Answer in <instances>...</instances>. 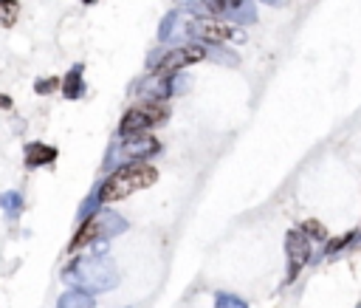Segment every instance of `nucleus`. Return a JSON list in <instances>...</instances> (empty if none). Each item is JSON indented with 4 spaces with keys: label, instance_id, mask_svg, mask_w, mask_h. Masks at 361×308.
I'll return each mask as SVG.
<instances>
[{
    "label": "nucleus",
    "instance_id": "f257e3e1",
    "mask_svg": "<svg viewBox=\"0 0 361 308\" xmlns=\"http://www.w3.org/2000/svg\"><path fill=\"white\" fill-rule=\"evenodd\" d=\"M158 181V170L147 161H130L119 170H113L110 179H105V184L96 193V204H113V201H124L127 195L147 190Z\"/></svg>",
    "mask_w": 361,
    "mask_h": 308
},
{
    "label": "nucleus",
    "instance_id": "f03ea898",
    "mask_svg": "<svg viewBox=\"0 0 361 308\" xmlns=\"http://www.w3.org/2000/svg\"><path fill=\"white\" fill-rule=\"evenodd\" d=\"M65 283L76 286L79 291H110L116 283H119V272L113 266V260L102 257V254H90V257H79L76 263L62 272Z\"/></svg>",
    "mask_w": 361,
    "mask_h": 308
},
{
    "label": "nucleus",
    "instance_id": "7ed1b4c3",
    "mask_svg": "<svg viewBox=\"0 0 361 308\" xmlns=\"http://www.w3.org/2000/svg\"><path fill=\"white\" fill-rule=\"evenodd\" d=\"M124 229H127V224H124L121 215H116V212H110V209H99V212H94V215H90L87 221L79 227V232L74 235L68 252H79V249L87 246V243L108 241V238H113V235H119V232H124Z\"/></svg>",
    "mask_w": 361,
    "mask_h": 308
},
{
    "label": "nucleus",
    "instance_id": "20e7f679",
    "mask_svg": "<svg viewBox=\"0 0 361 308\" xmlns=\"http://www.w3.org/2000/svg\"><path fill=\"white\" fill-rule=\"evenodd\" d=\"M167 116H169L167 105H164V102H153V99L144 102V105H139V108H130V111L124 113L121 124H119V136H121V139L142 136V133H147L150 127L161 124Z\"/></svg>",
    "mask_w": 361,
    "mask_h": 308
},
{
    "label": "nucleus",
    "instance_id": "39448f33",
    "mask_svg": "<svg viewBox=\"0 0 361 308\" xmlns=\"http://www.w3.org/2000/svg\"><path fill=\"white\" fill-rule=\"evenodd\" d=\"M201 60H206V49L198 46V42H187V46H178V49H172L169 54H164V57L158 60V65L153 68V76H156V79L172 76V74H178L180 68H190V65H195V63H201Z\"/></svg>",
    "mask_w": 361,
    "mask_h": 308
},
{
    "label": "nucleus",
    "instance_id": "423d86ee",
    "mask_svg": "<svg viewBox=\"0 0 361 308\" xmlns=\"http://www.w3.org/2000/svg\"><path fill=\"white\" fill-rule=\"evenodd\" d=\"M310 241L302 235V229H291L285 235V252H288V283L299 277V272L305 269V263L310 257Z\"/></svg>",
    "mask_w": 361,
    "mask_h": 308
},
{
    "label": "nucleus",
    "instance_id": "0eeeda50",
    "mask_svg": "<svg viewBox=\"0 0 361 308\" xmlns=\"http://www.w3.org/2000/svg\"><path fill=\"white\" fill-rule=\"evenodd\" d=\"M192 31L206 40V42H217V46H223V42H243V31L232 23L226 20H206V23H195Z\"/></svg>",
    "mask_w": 361,
    "mask_h": 308
},
{
    "label": "nucleus",
    "instance_id": "6e6552de",
    "mask_svg": "<svg viewBox=\"0 0 361 308\" xmlns=\"http://www.w3.org/2000/svg\"><path fill=\"white\" fill-rule=\"evenodd\" d=\"M156 150H158V142H156L150 133H142V136H130V139H124L119 156H121V159H130V161H142V159L153 156Z\"/></svg>",
    "mask_w": 361,
    "mask_h": 308
},
{
    "label": "nucleus",
    "instance_id": "1a4fd4ad",
    "mask_svg": "<svg viewBox=\"0 0 361 308\" xmlns=\"http://www.w3.org/2000/svg\"><path fill=\"white\" fill-rule=\"evenodd\" d=\"M26 164L28 167H42V164H51L57 159V147H49L42 142H34V145H26Z\"/></svg>",
    "mask_w": 361,
    "mask_h": 308
},
{
    "label": "nucleus",
    "instance_id": "9d476101",
    "mask_svg": "<svg viewBox=\"0 0 361 308\" xmlns=\"http://www.w3.org/2000/svg\"><path fill=\"white\" fill-rule=\"evenodd\" d=\"M60 88H62V94L65 99H79L85 94V79H82V65H74L68 71L65 79H60Z\"/></svg>",
    "mask_w": 361,
    "mask_h": 308
},
{
    "label": "nucleus",
    "instance_id": "9b49d317",
    "mask_svg": "<svg viewBox=\"0 0 361 308\" xmlns=\"http://www.w3.org/2000/svg\"><path fill=\"white\" fill-rule=\"evenodd\" d=\"M57 308H96V305H94V297H90L87 291L74 289V291H65V294L60 297Z\"/></svg>",
    "mask_w": 361,
    "mask_h": 308
},
{
    "label": "nucleus",
    "instance_id": "f8f14e48",
    "mask_svg": "<svg viewBox=\"0 0 361 308\" xmlns=\"http://www.w3.org/2000/svg\"><path fill=\"white\" fill-rule=\"evenodd\" d=\"M0 206L6 209V215H9V218H17V215H20V209H23V195H20V193H15V190H9V193L0 195Z\"/></svg>",
    "mask_w": 361,
    "mask_h": 308
},
{
    "label": "nucleus",
    "instance_id": "ddd939ff",
    "mask_svg": "<svg viewBox=\"0 0 361 308\" xmlns=\"http://www.w3.org/2000/svg\"><path fill=\"white\" fill-rule=\"evenodd\" d=\"M17 15H20V3H17V0H0V23H3V26H15Z\"/></svg>",
    "mask_w": 361,
    "mask_h": 308
},
{
    "label": "nucleus",
    "instance_id": "4468645a",
    "mask_svg": "<svg viewBox=\"0 0 361 308\" xmlns=\"http://www.w3.org/2000/svg\"><path fill=\"white\" fill-rule=\"evenodd\" d=\"M302 235L313 243V241H325L328 238V232H325V227L319 224V221H305L302 224Z\"/></svg>",
    "mask_w": 361,
    "mask_h": 308
},
{
    "label": "nucleus",
    "instance_id": "2eb2a0df",
    "mask_svg": "<svg viewBox=\"0 0 361 308\" xmlns=\"http://www.w3.org/2000/svg\"><path fill=\"white\" fill-rule=\"evenodd\" d=\"M215 305H217V308H249L240 297H235V294H226V291H220V294L215 297Z\"/></svg>",
    "mask_w": 361,
    "mask_h": 308
},
{
    "label": "nucleus",
    "instance_id": "dca6fc26",
    "mask_svg": "<svg viewBox=\"0 0 361 308\" xmlns=\"http://www.w3.org/2000/svg\"><path fill=\"white\" fill-rule=\"evenodd\" d=\"M54 88H60V79H57V76H49V79H37V82H34V91H37V94H42V97H45V94H51Z\"/></svg>",
    "mask_w": 361,
    "mask_h": 308
},
{
    "label": "nucleus",
    "instance_id": "f3484780",
    "mask_svg": "<svg viewBox=\"0 0 361 308\" xmlns=\"http://www.w3.org/2000/svg\"><path fill=\"white\" fill-rule=\"evenodd\" d=\"M201 6L209 15H220V12H226V6H229V0H201Z\"/></svg>",
    "mask_w": 361,
    "mask_h": 308
},
{
    "label": "nucleus",
    "instance_id": "a211bd4d",
    "mask_svg": "<svg viewBox=\"0 0 361 308\" xmlns=\"http://www.w3.org/2000/svg\"><path fill=\"white\" fill-rule=\"evenodd\" d=\"M347 241H353V232L350 235H344V238H336V241H330V246H328V252H336V249H342Z\"/></svg>",
    "mask_w": 361,
    "mask_h": 308
},
{
    "label": "nucleus",
    "instance_id": "6ab92c4d",
    "mask_svg": "<svg viewBox=\"0 0 361 308\" xmlns=\"http://www.w3.org/2000/svg\"><path fill=\"white\" fill-rule=\"evenodd\" d=\"M0 108H12V99H9V97H3V94H0Z\"/></svg>",
    "mask_w": 361,
    "mask_h": 308
},
{
    "label": "nucleus",
    "instance_id": "aec40b11",
    "mask_svg": "<svg viewBox=\"0 0 361 308\" xmlns=\"http://www.w3.org/2000/svg\"><path fill=\"white\" fill-rule=\"evenodd\" d=\"M85 3H94V0H85Z\"/></svg>",
    "mask_w": 361,
    "mask_h": 308
}]
</instances>
